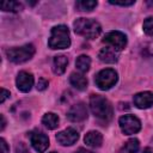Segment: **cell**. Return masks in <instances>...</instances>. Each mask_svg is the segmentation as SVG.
<instances>
[{
  "instance_id": "2",
  "label": "cell",
  "mask_w": 153,
  "mask_h": 153,
  "mask_svg": "<svg viewBox=\"0 0 153 153\" xmlns=\"http://www.w3.org/2000/svg\"><path fill=\"white\" fill-rule=\"evenodd\" d=\"M90 108L92 114L100 121L109 122L112 117V106L109 100L99 94H92L90 98Z\"/></svg>"
},
{
  "instance_id": "9",
  "label": "cell",
  "mask_w": 153,
  "mask_h": 153,
  "mask_svg": "<svg viewBox=\"0 0 153 153\" xmlns=\"http://www.w3.org/2000/svg\"><path fill=\"white\" fill-rule=\"evenodd\" d=\"M87 108L84 103H76L74 104L67 112V117L72 122H81L87 118Z\"/></svg>"
},
{
  "instance_id": "7",
  "label": "cell",
  "mask_w": 153,
  "mask_h": 153,
  "mask_svg": "<svg viewBox=\"0 0 153 153\" xmlns=\"http://www.w3.org/2000/svg\"><path fill=\"white\" fill-rule=\"evenodd\" d=\"M120 123V128L121 130L126 134V135H131L137 133L141 129V122L137 117L133 116V115H124L120 118L118 121Z\"/></svg>"
},
{
  "instance_id": "16",
  "label": "cell",
  "mask_w": 153,
  "mask_h": 153,
  "mask_svg": "<svg viewBox=\"0 0 153 153\" xmlns=\"http://www.w3.org/2000/svg\"><path fill=\"white\" fill-rule=\"evenodd\" d=\"M68 65V59L65 55H57L53 61V71L55 74H63Z\"/></svg>"
},
{
  "instance_id": "13",
  "label": "cell",
  "mask_w": 153,
  "mask_h": 153,
  "mask_svg": "<svg viewBox=\"0 0 153 153\" xmlns=\"http://www.w3.org/2000/svg\"><path fill=\"white\" fill-rule=\"evenodd\" d=\"M98 57L102 62L105 63H115L117 61V51L114 50L110 47H105L102 48L100 51L98 53Z\"/></svg>"
},
{
  "instance_id": "6",
  "label": "cell",
  "mask_w": 153,
  "mask_h": 153,
  "mask_svg": "<svg viewBox=\"0 0 153 153\" xmlns=\"http://www.w3.org/2000/svg\"><path fill=\"white\" fill-rule=\"evenodd\" d=\"M103 42L116 51H121L127 45V36L121 31H110L103 38Z\"/></svg>"
},
{
  "instance_id": "25",
  "label": "cell",
  "mask_w": 153,
  "mask_h": 153,
  "mask_svg": "<svg viewBox=\"0 0 153 153\" xmlns=\"http://www.w3.org/2000/svg\"><path fill=\"white\" fill-rule=\"evenodd\" d=\"M0 153H8V146L4 139H0Z\"/></svg>"
},
{
  "instance_id": "3",
  "label": "cell",
  "mask_w": 153,
  "mask_h": 153,
  "mask_svg": "<svg viewBox=\"0 0 153 153\" xmlns=\"http://www.w3.org/2000/svg\"><path fill=\"white\" fill-rule=\"evenodd\" d=\"M48 45L51 49H66L71 45L69 30L66 25H56L51 29Z\"/></svg>"
},
{
  "instance_id": "22",
  "label": "cell",
  "mask_w": 153,
  "mask_h": 153,
  "mask_svg": "<svg viewBox=\"0 0 153 153\" xmlns=\"http://www.w3.org/2000/svg\"><path fill=\"white\" fill-rule=\"evenodd\" d=\"M143 31L148 36H153V17H147L143 20Z\"/></svg>"
},
{
  "instance_id": "11",
  "label": "cell",
  "mask_w": 153,
  "mask_h": 153,
  "mask_svg": "<svg viewBox=\"0 0 153 153\" xmlns=\"http://www.w3.org/2000/svg\"><path fill=\"white\" fill-rule=\"evenodd\" d=\"M16 84H17V88L22 92H29L33 85V76L31 73L22 71L18 73L17 79H16Z\"/></svg>"
},
{
  "instance_id": "4",
  "label": "cell",
  "mask_w": 153,
  "mask_h": 153,
  "mask_svg": "<svg viewBox=\"0 0 153 153\" xmlns=\"http://www.w3.org/2000/svg\"><path fill=\"white\" fill-rule=\"evenodd\" d=\"M35 54V47L32 44H25L22 47H16L6 50V56L10 61L14 63H23L29 61Z\"/></svg>"
},
{
  "instance_id": "8",
  "label": "cell",
  "mask_w": 153,
  "mask_h": 153,
  "mask_svg": "<svg viewBox=\"0 0 153 153\" xmlns=\"http://www.w3.org/2000/svg\"><path fill=\"white\" fill-rule=\"evenodd\" d=\"M30 142H31V146L35 148V151L38 153L45 152L47 148L49 147L48 136L43 131L37 130V129H35L30 133Z\"/></svg>"
},
{
  "instance_id": "26",
  "label": "cell",
  "mask_w": 153,
  "mask_h": 153,
  "mask_svg": "<svg viewBox=\"0 0 153 153\" xmlns=\"http://www.w3.org/2000/svg\"><path fill=\"white\" fill-rule=\"evenodd\" d=\"M10 97V91L5 90V88H1V94H0V103H4L7 98Z\"/></svg>"
},
{
  "instance_id": "5",
  "label": "cell",
  "mask_w": 153,
  "mask_h": 153,
  "mask_svg": "<svg viewBox=\"0 0 153 153\" xmlns=\"http://www.w3.org/2000/svg\"><path fill=\"white\" fill-rule=\"evenodd\" d=\"M117 79H118V76H117V73L115 72V69L105 68L97 73V75L94 76V82L99 90L106 91V90L111 88L112 86H115V84L117 82Z\"/></svg>"
},
{
  "instance_id": "21",
  "label": "cell",
  "mask_w": 153,
  "mask_h": 153,
  "mask_svg": "<svg viewBox=\"0 0 153 153\" xmlns=\"http://www.w3.org/2000/svg\"><path fill=\"white\" fill-rule=\"evenodd\" d=\"M1 10L5 12H18L23 10V5L18 1H4L1 4Z\"/></svg>"
},
{
  "instance_id": "19",
  "label": "cell",
  "mask_w": 153,
  "mask_h": 153,
  "mask_svg": "<svg viewBox=\"0 0 153 153\" xmlns=\"http://www.w3.org/2000/svg\"><path fill=\"white\" fill-rule=\"evenodd\" d=\"M97 6V1L94 0H80L75 2V7L81 12H91Z\"/></svg>"
},
{
  "instance_id": "28",
  "label": "cell",
  "mask_w": 153,
  "mask_h": 153,
  "mask_svg": "<svg viewBox=\"0 0 153 153\" xmlns=\"http://www.w3.org/2000/svg\"><path fill=\"white\" fill-rule=\"evenodd\" d=\"M74 153H92V152H90V151H87V149H85V148H79V149H76Z\"/></svg>"
},
{
  "instance_id": "18",
  "label": "cell",
  "mask_w": 153,
  "mask_h": 153,
  "mask_svg": "<svg viewBox=\"0 0 153 153\" xmlns=\"http://www.w3.org/2000/svg\"><path fill=\"white\" fill-rule=\"evenodd\" d=\"M140 143L137 139H130L128 140L118 151V153H136L139 151Z\"/></svg>"
},
{
  "instance_id": "12",
  "label": "cell",
  "mask_w": 153,
  "mask_h": 153,
  "mask_svg": "<svg viewBox=\"0 0 153 153\" xmlns=\"http://www.w3.org/2000/svg\"><path fill=\"white\" fill-rule=\"evenodd\" d=\"M133 102H134V105L139 109H148L153 106V92L145 91V92L136 93L133 98Z\"/></svg>"
},
{
  "instance_id": "17",
  "label": "cell",
  "mask_w": 153,
  "mask_h": 153,
  "mask_svg": "<svg viewBox=\"0 0 153 153\" xmlns=\"http://www.w3.org/2000/svg\"><path fill=\"white\" fill-rule=\"evenodd\" d=\"M42 123L48 129H55L59 126V117H57V115H55L53 112H47L42 117Z\"/></svg>"
},
{
  "instance_id": "29",
  "label": "cell",
  "mask_w": 153,
  "mask_h": 153,
  "mask_svg": "<svg viewBox=\"0 0 153 153\" xmlns=\"http://www.w3.org/2000/svg\"><path fill=\"white\" fill-rule=\"evenodd\" d=\"M148 152H149V149H148V148H146V149H145V153H148Z\"/></svg>"
},
{
  "instance_id": "15",
  "label": "cell",
  "mask_w": 153,
  "mask_h": 153,
  "mask_svg": "<svg viewBox=\"0 0 153 153\" xmlns=\"http://www.w3.org/2000/svg\"><path fill=\"white\" fill-rule=\"evenodd\" d=\"M84 141H85V143H86L87 146L96 148V147H99V146L102 145V142H103V136H102V134H100L99 131L91 130V131H88V133L85 135Z\"/></svg>"
},
{
  "instance_id": "23",
  "label": "cell",
  "mask_w": 153,
  "mask_h": 153,
  "mask_svg": "<svg viewBox=\"0 0 153 153\" xmlns=\"http://www.w3.org/2000/svg\"><path fill=\"white\" fill-rule=\"evenodd\" d=\"M109 2L112 4V5H117V6H130V5H134V4H135L134 0H128V1H116V0H110Z\"/></svg>"
},
{
  "instance_id": "27",
  "label": "cell",
  "mask_w": 153,
  "mask_h": 153,
  "mask_svg": "<svg viewBox=\"0 0 153 153\" xmlns=\"http://www.w3.org/2000/svg\"><path fill=\"white\" fill-rule=\"evenodd\" d=\"M0 118H1V127H0V130H4V128H5V126H6V121H5L4 115H0Z\"/></svg>"
},
{
  "instance_id": "30",
  "label": "cell",
  "mask_w": 153,
  "mask_h": 153,
  "mask_svg": "<svg viewBox=\"0 0 153 153\" xmlns=\"http://www.w3.org/2000/svg\"><path fill=\"white\" fill-rule=\"evenodd\" d=\"M50 153H55V152H50Z\"/></svg>"
},
{
  "instance_id": "14",
  "label": "cell",
  "mask_w": 153,
  "mask_h": 153,
  "mask_svg": "<svg viewBox=\"0 0 153 153\" xmlns=\"http://www.w3.org/2000/svg\"><path fill=\"white\" fill-rule=\"evenodd\" d=\"M69 82L79 91H84L87 88V79L81 73H72L69 76Z\"/></svg>"
},
{
  "instance_id": "20",
  "label": "cell",
  "mask_w": 153,
  "mask_h": 153,
  "mask_svg": "<svg viewBox=\"0 0 153 153\" xmlns=\"http://www.w3.org/2000/svg\"><path fill=\"white\" fill-rule=\"evenodd\" d=\"M75 66L80 72H87L91 66V59L87 55H80L75 61Z\"/></svg>"
},
{
  "instance_id": "10",
  "label": "cell",
  "mask_w": 153,
  "mask_h": 153,
  "mask_svg": "<svg viewBox=\"0 0 153 153\" xmlns=\"http://www.w3.org/2000/svg\"><path fill=\"white\" fill-rule=\"evenodd\" d=\"M79 139V133L74 128H67L56 134V140L62 146H72Z\"/></svg>"
},
{
  "instance_id": "24",
  "label": "cell",
  "mask_w": 153,
  "mask_h": 153,
  "mask_svg": "<svg viewBox=\"0 0 153 153\" xmlns=\"http://www.w3.org/2000/svg\"><path fill=\"white\" fill-rule=\"evenodd\" d=\"M47 86H48V81H47L45 79H43V78L38 79V82H37V90L43 91V90L47 88Z\"/></svg>"
},
{
  "instance_id": "1",
  "label": "cell",
  "mask_w": 153,
  "mask_h": 153,
  "mask_svg": "<svg viewBox=\"0 0 153 153\" xmlns=\"http://www.w3.org/2000/svg\"><path fill=\"white\" fill-rule=\"evenodd\" d=\"M73 26L76 35L88 39H93L98 37L102 32V26L99 25V23L90 18H78L73 23Z\"/></svg>"
}]
</instances>
